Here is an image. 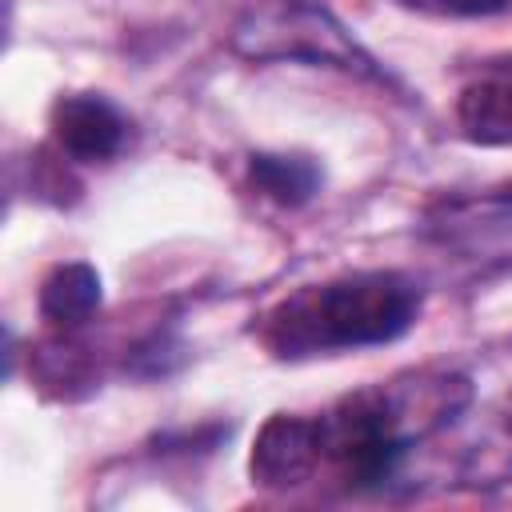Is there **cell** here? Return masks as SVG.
<instances>
[{"label":"cell","mask_w":512,"mask_h":512,"mask_svg":"<svg viewBox=\"0 0 512 512\" xmlns=\"http://www.w3.org/2000/svg\"><path fill=\"white\" fill-rule=\"evenodd\" d=\"M420 312V288L400 272H356L288 296L268 316V344L280 356L388 344Z\"/></svg>","instance_id":"cell-1"},{"label":"cell","mask_w":512,"mask_h":512,"mask_svg":"<svg viewBox=\"0 0 512 512\" xmlns=\"http://www.w3.org/2000/svg\"><path fill=\"white\" fill-rule=\"evenodd\" d=\"M448 12H460V16H492L500 8H508V0H440Z\"/></svg>","instance_id":"cell-8"},{"label":"cell","mask_w":512,"mask_h":512,"mask_svg":"<svg viewBox=\"0 0 512 512\" xmlns=\"http://www.w3.org/2000/svg\"><path fill=\"white\" fill-rule=\"evenodd\" d=\"M460 128L480 144H512V64L464 88L456 104Z\"/></svg>","instance_id":"cell-5"},{"label":"cell","mask_w":512,"mask_h":512,"mask_svg":"<svg viewBox=\"0 0 512 512\" xmlns=\"http://www.w3.org/2000/svg\"><path fill=\"white\" fill-rule=\"evenodd\" d=\"M248 172H252L256 188H260L268 200L284 204V208L308 204V200L316 196V188H320V168H316L312 160H304V156L256 152V156L248 160Z\"/></svg>","instance_id":"cell-7"},{"label":"cell","mask_w":512,"mask_h":512,"mask_svg":"<svg viewBox=\"0 0 512 512\" xmlns=\"http://www.w3.org/2000/svg\"><path fill=\"white\" fill-rule=\"evenodd\" d=\"M320 452L324 448H320V424L316 420L276 412L256 432L248 468H252V480H260L264 488H288V484H300L312 472Z\"/></svg>","instance_id":"cell-3"},{"label":"cell","mask_w":512,"mask_h":512,"mask_svg":"<svg viewBox=\"0 0 512 512\" xmlns=\"http://www.w3.org/2000/svg\"><path fill=\"white\" fill-rule=\"evenodd\" d=\"M232 52L244 60H300V64H328L356 76H376V60L352 40V32L312 0H268L244 12L232 28Z\"/></svg>","instance_id":"cell-2"},{"label":"cell","mask_w":512,"mask_h":512,"mask_svg":"<svg viewBox=\"0 0 512 512\" xmlns=\"http://www.w3.org/2000/svg\"><path fill=\"white\" fill-rule=\"evenodd\" d=\"M124 116L92 92L60 96L52 104V136L72 160H108L124 144Z\"/></svg>","instance_id":"cell-4"},{"label":"cell","mask_w":512,"mask_h":512,"mask_svg":"<svg viewBox=\"0 0 512 512\" xmlns=\"http://www.w3.org/2000/svg\"><path fill=\"white\" fill-rule=\"evenodd\" d=\"M100 276L92 264L84 260H72V264H60L44 276L40 284V312L48 324L56 328H76L84 324L96 308H100Z\"/></svg>","instance_id":"cell-6"}]
</instances>
